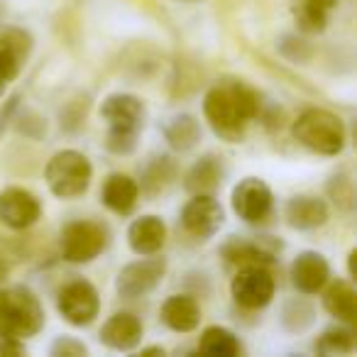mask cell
<instances>
[{
  "instance_id": "9a60e30c",
  "label": "cell",
  "mask_w": 357,
  "mask_h": 357,
  "mask_svg": "<svg viewBox=\"0 0 357 357\" xmlns=\"http://www.w3.org/2000/svg\"><path fill=\"white\" fill-rule=\"evenodd\" d=\"M128 243L132 248V252L152 257L167 243V225L157 215H142L137 218L128 230Z\"/></svg>"
},
{
  "instance_id": "e0dca14e",
  "label": "cell",
  "mask_w": 357,
  "mask_h": 357,
  "mask_svg": "<svg viewBox=\"0 0 357 357\" xmlns=\"http://www.w3.org/2000/svg\"><path fill=\"white\" fill-rule=\"evenodd\" d=\"M159 316H162L164 326L172 328L174 333H191L201 323V308L191 296L176 294V296H169L162 303Z\"/></svg>"
},
{
  "instance_id": "1f68e13d",
  "label": "cell",
  "mask_w": 357,
  "mask_h": 357,
  "mask_svg": "<svg viewBox=\"0 0 357 357\" xmlns=\"http://www.w3.org/2000/svg\"><path fill=\"white\" fill-rule=\"evenodd\" d=\"M6 274H8V267H6V259L0 257V282L6 279Z\"/></svg>"
},
{
  "instance_id": "52a82bcc",
  "label": "cell",
  "mask_w": 357,
  "mask_h": 357,
  "mask_svg": "<svg viewBox=\"0 0 357 357\" xmlns=\"http://www.w3.org/2000/svg\"><path fill=\"white\" fill-rule=\"evenodd\" d=\"M230 291H233L238 306L248 308V311H259V308L269 306V301L274 298V277L262 264L240 267L230 284Z\"/></svg>"
},
{
  "instance_id": "7c38bea8",
  "label": "cell",
  "mask_w": 357,
  "mask_h": 357,
  "mask_svg": "<svg viewBox=\"0 0 357 357\" xmlns=\"http://www.w3.org/2000/svg\"><path fill=\"white\" fill-rule=\"evenodd\" d=\"M167 272L164 259H139L132 262L118 274V294L125 298H137L149 294L159 284V279Z\"/></svg>"
},
{
  "instance_id": "f1b7e54d",
  "label": "cell",
  "mask_w": 357,
  "mask_h": 357,
  "mask_svg": "<svg viewBox=\"0 0 357 357\" xmlns=\"http://www.w3.org/2000/svg\"><path fill=\"white\" fill-rule=\"evenodd\" d=\"M25 347L20 345L17 337H10L6 333H0V357H10V355H22Z\"/></svg>"
},
{
  "instance_id": "f546056e",
  "label": "cell",
  "mask_w": 357,
  "mask_h": 357,
  "mask_svg": "<svg viewBox=\"0 0 357 357\" xmlns=\"http://www.w3.org/2000/svg\"><path fill=\"white\" fill-rule=\"evenodd\" d=\"M303 3H308V6L318 8V10H323V13H331L333 6H335V0H303Z\"/></svg>"
},
{
  "instance_id": "7402d4cb",
  "label": "cell",
  "mask_w": 357,
  "mask_h": 357,
  "mask_svg": "<svg viewBox=\"0 0 357 357\" xmlns=\"http://www.w3.org/2000/svg\"><path fill=\"white\" fill-rule=\"evenodd\" d=\"M220 181V169L213 159H201L189 174H186V191L189 194H213Z\"/></svg>"
},
{
  "instance_id": "7a4b0ae2",
  "label": "cell",
  "mask_w": 357,
  "mask_h": 357,
  "mask_svg": "<svg viewBox=\"0 0 357 357\" xmlns=\"http://www.w3.org/2000/svg\"><path fill=\"white\" fill-rule=\"evenodd\" d=\"M100 115L108 120V137L105 147L115 154H128L135 149L139 125H142L144 108L139 98L130 93H115L103 100Z\"/></svg>"
},
{
  "instance_id": "30bf717a",
  "label": "cell",
  "mask_w": 357,
  "mask_h": 357,
  "mask_svg": "<svg viewBox=\"0 0 357 357\" xmlns=\"http://www.w3.org/2000/svg\"><path fill=\"white\" fill-rule=\"evenodd\" d=\"M223 225V208L211 194H194L181 211V228L196 240H206Z\"/></svg>"
},
{
  "instance_id": "6da1fadb",
  "label": "cell",
  "mask_w": 357,
  "mask_h": 357,
  "mask_svg": "<svg viewBox=\"0 0 357 357\" xmlns=\"http://www.w3.org/2000/svg\"><path fill=\"white\" fill-rule=\"evenodd\" d=\"M259 113V96L245 84L215 86L204 98V115L223 139L238 142L245 135V125Z\"/></svg>"
},
{
  "instance_id": "8992f818",
  "label": "cell",
  "mask_w": 357,
  "mask_h": 357,
  "mask_svg": "<svg viewBox=\"0 0 357 357\" xmlns=\"http://www.w3.org/2000/svg\"><path fill=\"white\" fill-rule=\"evenodd\" d=\"M108 243V235L100 228L98 223H91V220H74L61 230V257L66 262L74 264H86L91 259H96L105 250Z\"/></svg>"
},
{
  "instance_id": "44dd1931",
  "label": "cell",
  "mask_w": 357,
  "mask_h": 357,
  "mask_svg": "<svg viewBox=\"0 0 357 357\" xmlns=\"http://www.w3.org/2000/svg\"><path fill=\"white\" fill-rule=\"evenodd\" d=\"M199 350L206 352V355H220V357H233L240 355V342L228 328H220V326H211L201 333L199 337Z\"/></svg>"
},
{
  "instance_id": "8fae6325",
  "label": "cell",
  "mask_w": 357,
  "mask_h": 357,
  "mask_svg": "<svg viewBox=\"0 0 357 357\" xmlns=\"http://www.w3.org/2000/svg\"><path fill=\"white\" fill-rule=\"evenodd\" d=\"M272 191L262 178H243L233 189V211L248 223H262L272 213Z\"/></svg>"
},
{
  "instance_id": "603a6c76",
  "label": "cell",
  "mask_w": 357,
  "mask_h": 357,
  "mask_svg": "<svg viewBox=\"0 0 357 357\" xmlns=\"http://www.w3.org/2000/svg\"><path fill=\"white\" fill-rule=\"evenodd\" d=\"M199 123H196L191 115H178L169 123L167 128V139L172 147L176 149H191L196 142H199Z\"/></svg>"
},
{
  "instance_id": "83f0119b",
  "label": "cell",
  "mask_w": 357,
  "mask_h": 357,
  "mask_svg": "<svg viewBox=\"0 0 357 357\" xmlns=\"http://www.w3.org/2000/svg\"><path fill=\"white\" fill-rule=\"evenodd\" d=\"M52 355H56V357H79V355H86V347L81 345L79 340H74V337H59V340L52 345Z\"/></svg>"
},
{
  "instance_id": "4fadbf2b",
  "label": "cell",
  "mask_w": 357,
  "mask_h": 357,
  "mask_svg": "<svg viewBox=\"0 0 357 357\" xmlns=\"http://www.w3.org/2000/svg\"><path fill=\"white\" fill-rule=\"evenodd\" d=\"M331 279V267L318 252H301L291 264V282L301 294H316Z\"/></svg>"
},
{
  "instance_id": "3957f363",
  "label": "cell",
  "mask_w": 357,
  "mask_h": 357,
  "mask_svg": "<svg viewBox=\"0 0 357 357\" xmlns=\"http://www.w3.org/2000/svg\"><path fill=\"white\" fill-rule=\"evenodd\" d=\"M45 326L40 298L25 287L0 289V333L10 337H32Z\"/></svg>"
},
{
  "instance_id": "5bb4252c",
  "label": "cell",
  "mask_w": 357,
  "mask_h": 357,
  "mask_svg": "<svg viewBox=\"0 0 357 357\" xmlns=\"http://www.w3.org/2000/svg\"><path fill=\"white\" fill-rule=\"evenodd\" d=\"M100 340L110 350L128 352L137 347V342L142 340V323L132 313H115L100 328Z\"/></svg>"
},
{
  "instance_id": "484cf974",
  "label": "cell",
  "mask_w": 357,
  "mask_h": 357,
  "mask_svg": "<svg viewBox=\"0 0 357 357\" xmlns=\"http://www.w3.org/2000/svg\"><path fill=\"white\" fill-rule=\"evenodd\" d=\"M294 15H296V25L301 27L303 32H321L328 22V13L308 6V3H303V0H301V6L296 8Z\"/></svg>"
},
{
  "instance_id": "ffe728a7",
  "label": "cell",
  "mask_w": 357,
  "mask_h": 357,
  "mask_svg": "<svg viewBox=\"0 0 357 357\" xmlns=\"http://www.w3.org/2000/svg\"><path fill=\"white\" fill-rule=\"evenodd\" d=\"M220 252L228 259V264H233V267H238V269L252 267V264L269 267L277 248H267L264 243H250V240H233V243L225 245Z\"/></svg>"
},
{
  "instance_id": "5b68a950",
  "label": "cell",
  "mask_w": 357,
  "mask_h": 357,
  "mask_svg": "<svg viewBox=\"0 0 357 357\" xmlns=\"http://www.w3.org/2000/svg\"><path fill=\"white\" fill-rule=\"evenodd\" d=\"M91 176H93V169H91L89 157L76 152V149L56 152L54 157L47 162V169H45L47 186H50L52 194L59 196V199L84 196L91 184Z\"/></svg>"
},
{
  "instance_id": "ba28073f",
  "label": "cell",
  "mask_w": 357,
  "mask_h": 357,
  "mask_svg": "<svg viewBox=\"0 0 357 357\" xmlns=\"http://www.w3.org/2000/svg\"><path fill=\"white\" fill-rule=\"evenodd\" d=\"M56 306H59V313L64 316L66 323H71V326H91L100 311V298L98 291L89 282L79 279V282H71L61 289Z\"/></svg>"
},
{
  "instance_id": "4316f807",
  "label": "cell",
  "mask_w": 357,
  "mask_h": 357,
  "mask_svg": "<svg viewBox=\"0 0 357 357\" xmlns=\"http://www.w3.org/2000/svg\"><path fill=\"white\" fill-rule=\"evenodd\" d=\"M20 66H22V61L17 59L13 52L0 50V93H3V91H6L8 86L17 79V74H20Z\"/></svg>"
},
{
  "instance_id": "cb8c5ba5",
  "label": "cell",
  "mask_w": 357,
  "mask_h": 357,
  "mask_svg": "<svg viewBox=\"0 0 357 357\" xmlns=\"http://www.w3.org/2000/svg\"><path fill=\"white\" fill-rule=\"evenodd\" d=\"M352 345H355V340H352L350 331H345V328H331V331H326L318 337L316 350L335 355V352H350Z\"/></svg>"
},
{
  "instance_id": "2e32d148",
  "label": "cell",
  "mask_w": 357,
  "mask_h": 357,
  "mask_svg": "<svg viewBox=\"0 0 357 357\" xmlns=\"http://www.w3.org/2000/svg\"><path fill=\"white\" fill-rule=\"evenodd\" d=\"M100 199H103V206L110 208L118 215H128L135 211L139 199V186L135 178L125 176V174H110L105 178L103 191H100Z\"/></svg>"
},
{
  "instance_id": "ac0fdd59",
  "label": "cell",
  "mask_w": 357,
  "mask_h": 357,
  "mask_svg": "<svg viewBox=\"0 0 357 357\" xmlns=\"http://www.w3.org/2000/svg\"><path fill=\"white\" fill-rule=\"evenodd\" d=\"M287 220L298 230L321 228L328 220V206L318 196H296L287 204Z\"/></svg>"
},
{
  "instance_id": "9c48e42d",
  "label": "cell",
  "mask_w": 357,
  "mask_h": 357,
  "mask_svg": "<svg viewBox=\"0 0 357 357\" xmlns=\"http://www.w3.org/2000/svg\"><path fill=\"white\" fill-rule=\"evenodd\" d=\"M42 204L32 191L27 189H10L0 191V223L13 230H25L40 220Z\"/></svg>"
},
{
  "instance_id": "277c9868",
  "label": "cell",
  "mask_w": 357,
  "mask_h": 357,
  "mask_svg": "<svg viewBox=\"0 0 357 357\" xmlns=\"http://www.w3.org/2000/svg\"><path fill=\"white\" fill-rule=\"evenodd\" d=\"M294 137L311 152L335 157L345 147V125L331 110L308 108L294 123Z\"/></svg>"
},
{
  "instance_id": "d4e9b609",
  "label": "cell",
  "mask_w": 357,
  "mask_h": 357,
  "mask_svg": "<svg viewBox=\"0 0 357 357\" xmlns=\"http://www.w3.org/2000/svg\"><path fill=\"white\" fill-rule=\"evenodd\" d=\"M0 50L13 52L17 59L25 61L27 54H30V50H32V40H30L27 32L17 30V27H8V30L0 32Z\"/></svg>"
},
{
  "instance_id": "d6986e66",
  "label": "cell",
  "mask_w": 357,
  "mask_h": 357,
  "mask_svg": "<svg viewBox=\"0 0 357 357\" xmlns=\"http://www.w3.org/2000/svg\"><path fill=\"white\" fill-rule=\"evenodd\" d=\"M323 291V308L333 318L345 323H355L357 318V294L347 282H326Z\"/></svg>"
},
{
  "instance_id": "4dcf8cb0",
  "label": "cell",
  "mask_w": 357,
  "mask_h": 357,
  "mask_svg": "<svg viewBox=\"0 0 357 357\" xmlns=\"http://www.w3.org/2000/svg\"><path fill=\"white\" fill-rule=\"evenodd\" d=\"M142 355H164L162 347H147V350H142Z\"/></svg>"
}]
</instances>
